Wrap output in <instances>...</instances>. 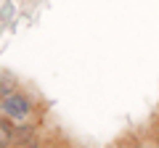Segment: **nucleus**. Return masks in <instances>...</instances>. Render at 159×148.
I'll use <instances>...</instances> for the list:
<instances>
[{"instance_id": "f03ea898", "label": "nucleus", "mask_w": 159, "mask_h": 148, "mask_svg": "<svg viewBox=\"0 0 159 148\" xmlns=\"http://www.w3.org/2000/svg\"><path fill=\"white\" fill-rule=\"evenodd\" d=\"M13 140V127L6 119H0V148H8Z\"/></svg>"}, {"instance_id": "f257e3e1", "label": "nucleus", "mask_w": 159, "mask_h": 148, "mask_svg": "<svg viewBox=\"0 0 159 148\" xmlns=\"http://www.w3.org/2000/svg\"><path fill=\"white\" fill-rule=\"evenodd\" d=\"M0 111L8 116V119H16V122H21L24 116L29 114V101L24 95H6L3 101H0Z\"/></svg>"}]
</instances>
